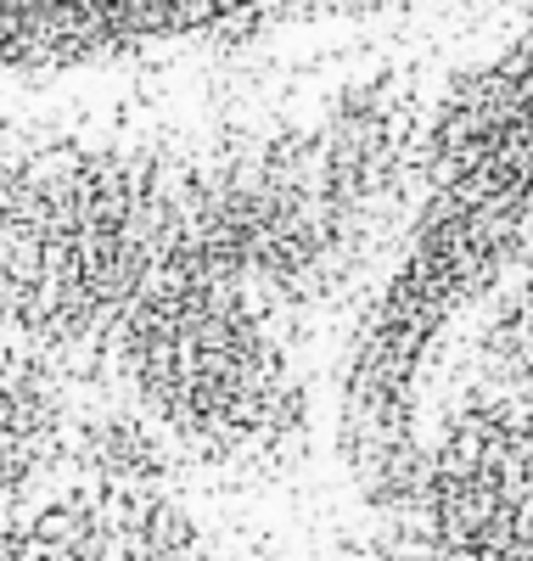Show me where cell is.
I'll return each instance as SVG.
<instances>
[{"label": "cell", "instance_id": "obj_1", "mask_svg": "<svg viewBox=\"0 0 533 561\" xmlns=\"http://www.w3.org/2000/svg\"><path fill=\"white\" fill-rule=\"evenodd\" d=\"M489 314H495V325L483 332V343L495 348V359L506 370H517V377L533 382V253L517 264V275L495 293Z\"/></svg>", "mask_w": 533, "mask_h": 561}]
</instances>
